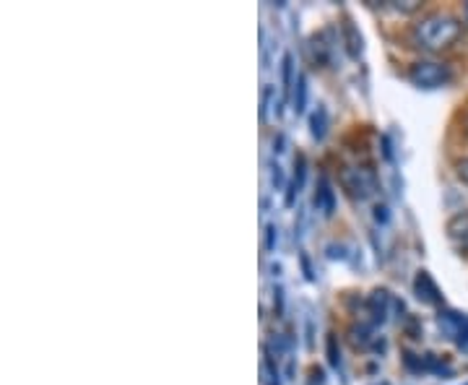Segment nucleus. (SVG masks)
I'll list each match as a JSON object with an SVG mask.
<instances>
[{"instance_id":"2eb2a0df","label":"nucleus","mask_w":468,"mask_h":385,"mask_svg":"<svg viewBox=\"0 0 468 385\" xmlns=\"http://www.w3.org/2000/svg\"><path fill=\"white\" fill-rule=\"evenodd\" d=\"M455 172H458V177H461V183L468 185V156L466 159H461L458 165H455Z\"/></svg>"},{"instance_id":"4468645a","label":"nucleus","mask_w":468,"mask_h":385,"mask_svg":"<svg viewBox=\"0 0 468 385\" xmlns=\"http://www.w3.org/2000/svg\"><path fill=\"white\" fill-rule=\"evenodd\" d=\"M328 359H331V365H334V368H338V365H341V354L335 352V336L334 334L328 336Z\"/></svg>"},{"instance_id":"9b49d317","label":"nucleus","mask_w":468,"mask_h":385,"mask_svg":"<svg viewBox=\"0 0 468 385\" xmlns=\"http://www.w3.org/2000/svg\"><path fill=\"white\" fill-rule=\"evenodd\" d=\"M310 128H313V138L315 141H323L325 134H328V110L318 104V110L310 115Z\"/></svg>"},{"instance_id":"f3484780","label":"nucleus","mask_w":468,"mask_h":385,"mask_svg":"<svg viewBox=\"0 0 468 385\" xmlns=\"http://www.w3.org/2000/svg\"><path fill=\"white\" fill-rule=\"evenodd\" d=\"M273 245H276V227L271 224L268 227V251H273Z\"/></svg>"},{"instance_id":"39448f33","label":"nucleus","mask_w":468,"mask_h":385,"mask_svg":"<svg viewBox=\"0 0 468 385\" xmlns=\"http://www.w3.org/2000/svg\"><path fill=\"white\" fill-rule=\"evenodd\" d=\"M414 292L424 305H442V294H440V286L435 284V279L430 276V271H419L417 279H414Z\"/></svg>"},{"instance_id":"7ed1b4c3","label":"nucleus","mask_w":468,"mask_h":385,"mask_svg":"<svg viewBox=\"0 0 468 385\" xmlns=\"http://www.w3.org/2000/svg\"><path fill=\"white\" fill-rule=\"evenodd\" d=\"M409 81L417 89H442L452 81V68L442 60H417L409 68Z\"/></svg>"},{"instance_id":"f03ea898","label":"nucleus","mask_w":468,"mask_h":385,"mask_svg":"<svg viewBox=\"0 0 468 385\" xmlns=\"http://www.w3.org/2000/svg\"><path fill=\"white\" fill-rule=\"evenodd\" d=\"M338 183L349 198L367 201L369 196H375V190H378V175L367 165H349L338 172Z\"/></svg>"},{"instance_id":"9d476101","label":"nucleus","mask_w":468,"mask_h":385,"mask_svg":"<svg viewBox=\"0 0 468 385\" xmlns=\"http://www.w3.org/2000/svg\"><path fill=\"white\" fill-rule=\"evenodd\" d=\"M388 302H390V294L385 292V289H378V292H372L367 300V313L372 315L375 323H383L385 315H388Z\"/></svg>"},{"instance_id":"0eeeda50","label":"nucleus","mask_w":468,"mask_h":385,"mask_svg":"<svg viewBox=\"0 0 468 385\" xmlns=\"http://www.w3.org/2000/svg\"><path fill=\"white\" fill-rule=\"evenodd\" d=\"M341 39H344V48L349 52V58L359 60L362 52H365V39H362V34L354 27L351 18H344V21H341Z\"/></svg>"},{"instance_id":"dca6fc26","label":"nucleus","mask_w":468,"mask_h":385,"mask_svg":"<svg viewBox=\"0 0 468 385\" xmlns=\"http://www.w3.org/2000/svg\"><path fill=\"white\" fill-rule=\"evenodd\" d=\"M271 94H273V89H266V91H263V107H261V120H266L268 102H271Z\"/></svg>"},{"instance_id":"ddd939ff","label":"nucleus","mask_w":468,"mask_h":385,"mask_svg":"<svg viewBox=\"0 0 468 385\" xmlns=\"http://www.w3.org/2000/svg\"><path fill=\"white\" fill-rule=\"evenodd\" d=\"M294 104H297V112H302V110H304V104H307V79H304V76H300V79H297Z\"/></svg>"},{"instance_id":"6ab92c4d","label":"nucleus","mask_w":468,"mask_h":385,"mask_svg":"<svg viewBox=\"0 0 468 385\" xmlns=\"http://www.w3.org/2000/svg\"><path fill=\"white\" fill-rule=\"evenodd\" d=\"M463 125H466V134H468V112H466V120H463Z\"/></svg>"},{"instance_id":"423d86ee","label":"nucleus","mask_w":468,"mask_h":385,"mask_svg":"<svg viewBox=\"0 0 468 385\" xmlns=\"http://www.w3.org/2000/svg\"><path fill=\"white\" fill-rule=\"evenodd\" d=\"M328 37H331V29L318 32L310 39V45H307V50L313 55V63L320 68L328 66V63H331V55H334V42H331Z\"/></svg>"},{"instance_id":"6e6552de","label":"nucleus","mask_w":468,"mask_h":385,"mask_svg":"<svg viewBox=\"0 0 468 385\" xmlns=\"http://www.w3.org/2000/svg\"><path fill=\"white\" fill-rule=\"evenodd\" d=\"M315 206H318V211H323V217H334L335 211V190L331 180L323 175L318 183V190H315Z\"/></svg>"},{"instance_id":"1a4fd4ad","label":"nucleus","mask_w":468,"mask_h":385,"mask_svg":"<svg viewBox=\"0 0 468 385\" xmlns=\"http://www.w3.org/2000/svg\"><path fill=\"white\" fill-rule=\"evenodd\" d=\"M304 175H307V162H304L302 154H297V159H294V175H292V183L286 187V206H292L294 198L300 196L302 185H304Z\"/></svg>"},{"instance_id":"20e7f679","label":"nucleus","mask_w":468,"mask_h":385,"mask_svg":"<svg viewBox=\"0 0 468 385\" xmlns=\"http://www.w3.org/2000/svg\"><path fill=\"white\" fill-rule=\"evenodd\" d=\"M445 232H448V240H451L452 248L461 252V255H468V209L466 211H458L455 217H451Z\"/></svg>"},{"instance_id":"a211bd4d","label":"nucleus","mask_w":468,"mask_h":385,"mask_svg":"<svg viewBox=\"0 0 468 385\" xmlns=\"http://www.w3.org/2000/svg\"><path fill=\"white\" fill-rule=\"evenodd\" d=\"M375 211H378V214H375V219H378V221H388V209H385V206H378Z\"/></svg>"},{"instance_id":"f257e3e1","label":"nucleus","mask_w":468,"mask_h":385,"mask_svg":"<svg viewBox=\"0 0 468 385\" xmlns=\"http://www.w3.org/2000/svg\"><path fill=\"white\" fill-rule=\"evenodd\" d=\"M463 34V21L452 14H430L411 27V42L417 50L442 52L452 48Z\"/></svg>"},{"instance_id":"f8f14e48","label":"nucleus","mask_w":468,"mask_h":385,"mask_svg":"<svg viewBox=\"0 0 468 385\" xmlns=\"http://www.w3.org/2000/svg\"><path fill=\"white\" fill-rule=\"evenodd\" d=\"M282 81H284V102L292 100V89H294V58L286 52L282 60Z\"/></svg>"}]
</instances>
